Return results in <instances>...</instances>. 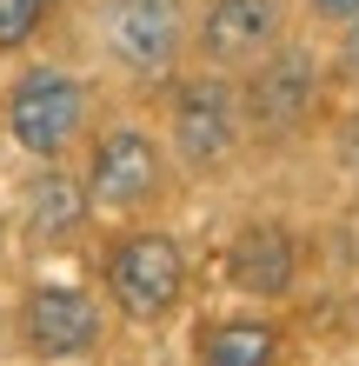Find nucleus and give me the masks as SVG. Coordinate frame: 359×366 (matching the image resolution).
I'll list each match as a JSON object with an SVG mask.
<instances>
[{
  "instance_id": "4",
  "label": "nucleus",
  "mask_w": 359,
  "mask_h": 366,
  "mask_svg": "<svg viewBox=\"0 0 359 366\" xmlns=\"http://www.w3.org/2000/svg\"><path fill=\"white\" fill-rule=\"evenodd\" d=\"M20 333H27L34 353L74 360V353H87L93 340H100V307L80 287H40L27 300V313H20Z\"/></svg>"
},
{
  "instance_id": "3",
  "label": "nucleus",
  "mask_w": 359,
  "mask_h": 366,
  "mask_svg": "<svg viewBox=\"0 0 359 366\" xmlns=\"http://www.w3.org/2000/svg\"><path fill=\"white\" fill-rule=\"evenodd\" d=\"M87 193H93V207H107V213H126V207L153 200V193H160V147L146 140L140 127L107 134V140H100V154H93Z\"/></svg>"
},
{
  "instance_id": "14",
  "label": "nucleus",
  "mask_w": 359,
  "mask_h": 366,
  "mask_svg": "<svg viewBox=\"0 0 359 366\" xmlns=\"http://www.w3.org/2000/svg\"><path fill=\"white\" fill-rule=\"evenodd\" d=\"M313 7H320L326 20H353V14H359V0H313Z\"/></svg>"
},
{
  "instance_id": "1",
  "label": "nucleus",
  "mask_w": 359,
  "mask_h": 366,
  "mask_svg": "<svg viewBox=\"0 0 359 366\" xmlns=\"http://www.w3.org/2000/svg\"><path fill=\"white\" fill-rule=\"evenodd\" d=\"M80 114H87V100H80V87L60 67L20 74L14 94H7V134L27 147V154H60V147L80 134Z\"/></svg>"
},
{
  "instance_id": "8",
  "label": "nucleus",
  "mask_w": 359,
  "mask_h": 366,
  "mask_svg": "<svg viewBox=\"0 0 359 366\" xmlns=\"http://www.w3.org/2000/svg\"><path fill=\"white\" fill-rule=\"evenodd\" d=\"M233 280L246 293H286L293 280V240L280 227H253L233 240Z\"/></svg>"
},
{
  "instance_id": "2",
  "label": "nucleus",
  "mask_w": 359,
  "mask_h": 366,
  "mask_svg": "<svg viewBox=\"0 0 359 366\" xmlns=\"http://www.w3.org/2000/svg\"><path fill=\"white\" fill-rule=\"evenodd\" d=\"M180 280H186V260L166 233H133L107 267V287H113L126 320H160L180 300Z\"/></svg>"
},
{
  "instance_id": "9",
  "label": "nucleus",
  "mask_w": 359,
  "mask_h": 366,
  "mask_svg": "<svg viewBox=\"0 0 359 366\" xmlns=\"http://www.w3.org/2000/svg\"><path fill=\"white\" fill-rule=\"evenodd\" d=\"M273 327L260 320H220L200 333V366H273Z\"/></svg>"
},
{
  "instance_id": "6",
  "label": "nucleus",
  "mask_w": 359,
  "mask_h": 366,
  "mask_svg": "<svg viewBox=\"0 0 359 366\" xmlns=\"http://www.w3.org/2000/svg\"><path fill=\"white\" fill-rule=\"evenodd\" d=\"M173 134H180V154L206 167L233 147V87L226 80H186L180 100H173Z\"/></svg>"
},
{
  "instance_id": "5",
  "label": "nucleus",
  "mask_w": 359,
  "mask_h": 366,
  "mask_svg": "<svg viewBox=\"0 0 359 366\" xmlns=\"http://www.w3.org/2000/svg\"><path fill=\"white\" fill-rule=\"evenodd\" d=\"M180 0H113L107 7V40H113V54L126 60V67H140V74H153L166 67V60L180 54Z\"/></svg>"
},
{
  "instance_id": "12",
  "label": "nucleus",
  "mask_w": 359,
  "mask_h": 366,
  "mask_svg": "<svg viewBox=\"0 0 359 366\" xmlns=\"http://www.w3.org/2000/svg\"><path fill=\"white\" fill-rule=\"evenodd\" d=\"M54 0H0V54H20L27 40L40 34V20H47Z\"/></svg>"
},
{
  "instance_id": "7",
  "label": "nucleus",
  "mask_w": 359,
  "mask_h": 366,
  "mask_svg": "<svg viewBox=\"0 0 359 366\" xmlns=\"http://www.w3.org/2000/svg\"><path fill=\"white\" fill-rule=\"evenodd\" d=\"M273 27H280V7H273V0H220V7L206 14L200 40H206L213 60H253L273 40Z\"/></svg>"
},
{
  "instance_id": "11",
  "label": "nucleus",
  "mask_w": 359,
  "mask_h": 366,
  "mask_svg": "<svg viewBox=\"0 0 359 366\" xmlns=\"http://www.w3.org/2000/svg\"><path fill=\"white\" fill-rule=\"evenodd\" d=\"M27 220L40 227V233H67L74 220H80V193L60 180V174H47L34 187V207H27Z\"/></svg>"
},
{
  "instance_id": "13",
  "label": "nucleus",
  "mask_w": 359,
  "mask_h": 366,
  "mask_svg": "<svg viewBox=\"0 0 359 366\" xmlns=\"http://www.w3.org/2000/svg\"><path fill=\"white\" fill-rule=\"evenodd\" d=\"M340 60H346V74H359V14H353V27H346V47H340Z\"/></svg>"
},
{
  "instance_id": "10",
  "label": "nucleus",
  "mask_w": 359,
  "mask_h": 366,
  "mask_svg": "<svg viewBox=\"0 0 359 366\" xmlns=\"http://www.w3.org/2000/svg\"><path fill=\"white\" fill-rule=\"evenodd\" d=\"M306 74H313V67H306L300 54H286L280 67H266L260 87H253V114H260V120H293V114H300V100L313 94Z\"/></svg>"
}]
</instances>
